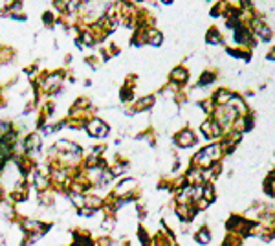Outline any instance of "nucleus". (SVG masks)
Listing matches in <instances>:
<instances>
[{"instance_id": "f257e3e1", "label": "nucleus", "mask_w": 275, "mask_h": 246, "mask_svg": "<svg viewBox=\"0 0 275 246\" xmlns=\"http://www.w3.org/2000/svg\"><path fill=\"white\" fill-rule=\"evenodd\" d=\"M178 144L182 145V147H189V145L195 144V136H193L191 131H183L182 134L178 136Z\"/></svg>"}, {"instance_id": "f03ea898", "label": "nucleus", "mask_w": 275, "mask_h": 246, "mask_svg": "<svg viewBox=\"0 0 275 246\" xmlns=\"http://www.w3.org/2000/svg\"><path fill=\"white\" fill-rule=\"evenodd\" d=\"M185 77H187V72L183 70V68H176L173 72V79L175 81H185Z\"/></svg>"}, {"instance_id": "7ed1b4c3", "label": "nucleus", "mask_w": 275, "mask_h": 246, "mask_svg": "<svg viewBox=\"0 0 275 246\" xmlns=\"http://www.w3.org/2000/svg\"><path fill=\"white\" fill-rule=\"evenodd\" d=\"M197 239H198V242H202V244H205V242H209L211 235H209V232H207V230H202V232L197 235Z\"/></svg>"}, {"instance_id": "20e7f679", "label": "nucleus", "mask_w": 275, "mask_h": 246, "mask_svg": "<svg viewBox=\"0 0 275 246\" xmlns=\"http://www.w3.org/2000/svg\"><path fill=\"white\" fill-rule=\"evenodd\" d=\"M229 99H233V96L229 92H224V90H220L219 96H217V101L219 103H224V101H229Z\"/></svg>"}]
</instances>
